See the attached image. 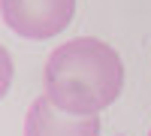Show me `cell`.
<instances>
[{
  "mask_svg": "<svg viewBox=\"0 0 151 136\" xmlns=\"http://www.w3.org/2000/svg\"><path fill=\"white\" fill-rule=\"evenodd\" d=\"M45 97L70 115H100L124 91V60L97 36L60 42L42 70Z\"/></svg>",
  "mask_w": 151,
  "mask_h": 136,
  "instance_id": "obj_1",
  "label": "cell"
},
{
  "mask_svg": "<svg viewBox=\"0 0 151 136\" xmlns=\"http://www.w3.org/2000/svg\"><path fill=\"white\" fill-rule=\"evenodd\" d=\"M0 18L21 40H52L76 18V0H0Z\"/></svg>",
  "mask_w": 151,
  "mask_h": 136,
  "instance_id": "obj_2",
  "label": "cell"
},
{
  "mask_svg": "<svg viewBox=\"0 0 151 136\" xmlns=\"http://www.w3.org/2000/svg\"><path fill=\"white\" fill-rule=\"evenodd\" d=\"M24 136H103L100 115H70L48 97H36L24 115Z\"/></svg>",
  "mask_w": 151,
  "mask_h": 136,
  "instance_id": "obj_3",
  "label": "cell"
},
{
  "mask_svg": "<svg viewBox=\"0 0 151 136\" xmlns=\"http://www.w3.org/2000/svg\"><path fill=\"white\" fill-rule=\"evenodd\" d=\"M15 79V64H12V55L6 45H0V100L9 94V85Z\"/></svg>",
  "mask_w": 151,
  "mask_h": 136,
  "instance_id": "obj_4",
  "label": "cell"
},
{
  "mask_svg": "<svg viewBox=\"0 0 151 136\" xmlns=\"http://www.w3.org/2000/svg\"><path fill=\"white\" fill-rule=\"evenodd\" d=\"M148 136H151V130H148Z\"/></svg>",
  "mask_w": 151,
  "mask_h": 136,
  "instance_id": "obj_5",
  "label": "cell"
}]
</instances>
